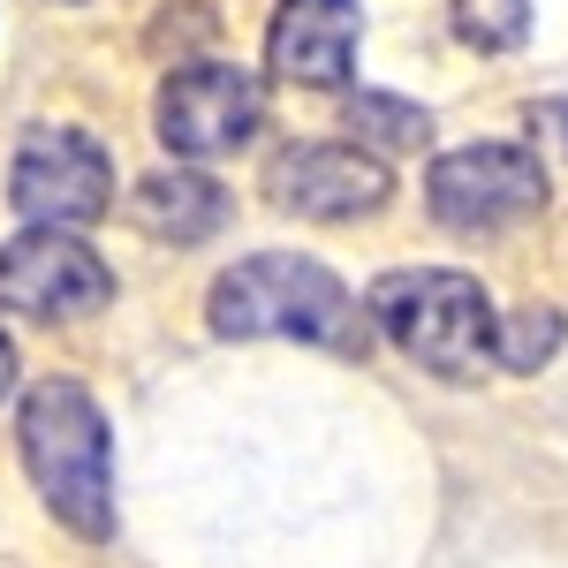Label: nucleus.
<instances>
[{
  "label": "nucleus",
  "mask_w": 568,
  "mask_h": 568,
  "mask_svg": "<svg viewBox=\"0 0 568 568\" xmlns=\"http://www.w3.org/2000/svg\"><path fill=\"white\" fill-rule=\"evenodd\" d=\"M356 39H364V8L356 0H281L265 23V61L281 84L334 91L356 69Z\"/></svg>",
  "instance_id": "9"
},
{
  "label": "nucleus",
  "mask_w": 568,
  "mask_h": 568,
  "mask_svg": "<svg viewBox=\"0 0 568 568\" xmlns=\"http://www.w3.org/2000/svg\"><path fill=\"white\" fill-rule=\"evenodd\" d=\"M136 227H152L160 243H205L227 227V190L197 168H152L136 182Z\"/></svg>",
  "instance_id": "10"
},
{
  "label": "nucleus",
  "mask_w": 568,
  "mask_h": 568,
  "mask_svg": "<svg viewBox=\"0 0 568 568\" xmlns=\"http://www.w3.org/2000/svg\"><path fill=\"white\" fill-rule=\"evenodd\" d=\"M23 470L39 485V500L61 516V530H77L84 546L114 538V433L106 409L91 402L77 379H45L23 394Z\"/></svg>",
  "instance_id": "2"
},
{
  "label": "nucleus",
  "mask_w": 568,
  "mask_h": 568,
  "mask_svg": "<svg viewBox=\"0 0 568 568\" xmlns=\"http://www.w3.org/2000/svg\"><path fill=\"white\" fill-rule=\"evenodd\" d=\"M561 130H568V106H561Z\"/></svg>",
  "instance_id": "15"
},
{
  "label": "nucleus",
  "mask_w": 568,
  "mask_h": 568,
  "mask_svg": "<svg viewBox=\"0 0 568 568\" xmlns=\"http://www.w3.org/2000/svg\"><path fill=\"white\" fill-rule=\"evenodd\" d=\"M561 349V311L554 304H524L516 318H493V364L500 372H538Z\"/></svg>",
  "instance_id": "11"
},
{
  "label": "nucleus",
  "mask_w": 568,
  "mask_h": 568,
  "mask_svg": "<svg viewBox=\"0 0 568 568\" xmlns=\"http://www.w3.org/2000/svg\"><path fill=\"white\" fill-rule=\"evenodd\" d=\"M349 122L364 136L394 144V152L433 144V114H425V106H409V99H394V91H356V99H349Z\"/></svg>",
  "instance_id": "13"
},
{
  "label": "nucleus",
  "mask_w": 568,
  "mask_h": 568,
  "mask_svg": "<svg viewBox=\"0 0 568 568\" xmlns=\"http://www.w3.org/2000/svg\"><path fill=\"white\" fill-rule=\"evenodd\" d=\"M8 205L31 227H91L114 205V168L84 130H31L8 168Z\"/></svg>",
  "instance_id": "5"
},
{
  "label": "nucleus",
  "mask_w": 568,
  "mask_h": 568,
  "mask_svg": "<svg viewBox=\"0 0 568 568\" xmlns=\"http://www.w3.org/2000/svg\"><path fill=\"white\" fill-rule=\"evenodd\" d=\"M265 197L296 220H356L379 213L394 197V175L364 152V144H334V136H311L288 144L273 168H265Z\"/></svg>",
  "instance_id": "8"
},
{
  "label": "nucleus",
  "mask_w": 568,
  "mask_h": 568,
  "mask_svg": "<svg viewBox=\"0 0 568 568\" xmlns=\"http://www.w3.org/2000/svg\"><path fill=\"white\" fill-rule=\"evenodd\" d=\"M447 23H455V39L478 45V53H516L530 39V0H455Z\"/></svg>",
  "instance_id": "12"
},
{
  "label": "nucleus",
  "mask_w": 568,
  "mask_h": 568,
  "mask_svg": "<svg viewBox=\"0 0 568 568\" xmlns=\"http://www.w3.org/2000/svg\"><path fill=\"white\" fill-rule=\"evenodd\" d=\"M425 205L455 235H493V227H516V220L546 213V168L524 144H463V152L433 160Z\"/></svg>",
  "instance_id": "4"
},
{
  "label": "nucleus",
  "mask_w": 568,
  "mask_h": 568,
  "mask_svg": "<svg viewBox=\"0 0 568 568\" xmlns=\"http://www.w3.org/2000/svg\"><path fill=\"white\" fill-rule=\"evenodd\" d=\"M16 387V342H8V334H0V394Z\"/></svg>",
  "instance_id": "14"
},
{
  "label": "nucleus",
  "mask_w": 568,
  "mask_h": 568,
  "mask_svg": "<svg viewBox=\"0 0 568 568\" xmlns=\"http://www.w3.org/2000/svg\"><path fill=\"white\" fill-rule=\"evenodd\" d=\"M372 318L394 334V349H409L439 379H478L493 364V304L470 273L447 265H402L372 281Z\"/></svg>",
  "instance_id": "3"
},
{
  "label": "nucleus",
  "mask_w": 568,
  "mask_h": 568,
  "mask_svg": "<svg viewBox=\"0 0 568 568\" xmlns=\"http://www.w3.org/2000/svg\"><path fill=\"white\" fill-rule=\"evenodd\" d=\"M106 296H114V273L61 227H31V235H16L0 251V304L16 318L69 326V318H91Z\"/></svg>",
  "instance_id": "7"
},
{
  "label": "nucleus",
  "mask_w": 568,
  "mask_h": 568,
  "mask_svg": "<svg viewBox=\"0 0 568 568\" xmlns=\"http://www.w3.org/2000/svg\"><path fill=\"white\" fill-rule=\"evenodd\" d=\"M265 122V99L251 69H227V61H190L160 84V114L152 130L175 160H220V152H243Z\"/></svg>",
  "instance_id": "6"
},
{
  "label": "nucleus",
  "mask_w": 568,
  "mask_h": 568,
  "mask_svg": "<svg viewBox=\"0 0 568 568\" xmlns=\"http://www.w3.org/2000/svg\"><path fill=\"white\" fill-rule=\"evenodd\" d=\"M205 318H213L220 342L296 334V342H318V349H334V356L372 349V311H356L349 288L318 258H296V251H258V258L227 265L213 281Z\"/></svg>",
  "instance_id": "1"
}]
</instances>
